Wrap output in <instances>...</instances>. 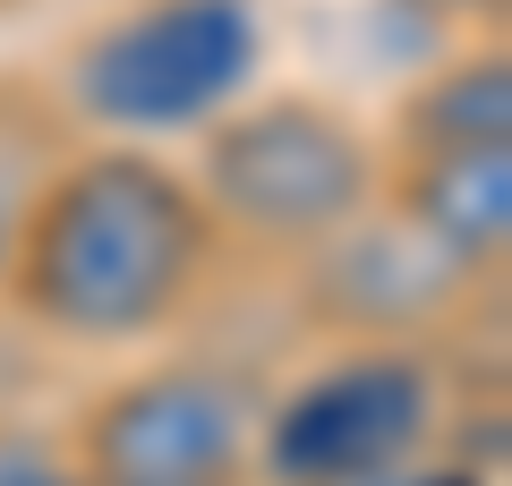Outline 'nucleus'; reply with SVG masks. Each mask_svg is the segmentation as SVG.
Masks as SVG:
<instances>
[{
  "instance_id": "nucleus-1",
  "label": "nucleus",
  "mask_w": 512,
  "mask_h": 486,
  "mask_svg": "<svg viewBox=\"0 0 512 486\" xmlns=\"http://www.w3.org/2000/svg\"><path fill=\"white\" fill-rule=\"evenodd\" d=\"M214 222L180 162L154 145H77L52 154L9 248V307L77 350H137L188 316L214 273Z\"/></svg>"
},
{
  "instance_id": "nucleus-2",
  "label": "nucleus",
  "mask_w": 512,
  "mask_h": 486,
  "mask_svg": "<svg viewBox=\"0 0 512 486\" xmlns=\"http://www.w3.org/2000/svg\"><path fill=\"white\" fill-rule=\"evenodd\" d=\"M188 188L214 231L308 256L384 197V145L325 94H239L197 128Z\"/></svg>"
},
{
  "instance_id": "nucleus-3",
  "label": "nucleus",
  "mask_w": 512,
  "mask_h": 486,
  "mask_svg": "<svg viewBox=\"0 0 512 486\" xmlns=\"http://www.w3.org/2000/svg\"><path fill=\"white\" fill-rule=\"evenodd\" d=\"M256 69H265L256 0H128L69 43L60 111L120 145L197 137L239 94H256Z\"/></svg>"
},
{
  "instance_id": "nucleus-4",
  "label": "nucleus",
  "mask_w": 512,
  "mask_h": 486,
  "mask_svg": "<svg viewBox=\"0 0 512 486\" xmlns=\"http://www.w3.org/2000/svg\"><path fill=\"white\" fill-rule=\"evenodd\" d=\"M444 427V376L427 342H350L256 410L248 469L265 486H359L427 461Z\"/></svg>"
},
{
  "instance_id": "nucleus-5",
  "label": "nucleus",
  "mask_w": 512,
  "mask_h": 486,
  "mask_svg": "<svg viewBox=\"0 0 512 486\" xmlns=\"http://www.w3.org/2000/svg\"><path fill=\"white\" fill-rule=\"evenodd\" d=\"M256 393L222 359H163L94 393L77 418V478L86 486H239L256 452Z\"/></svg>"
},
{
  "instance_id": "nucleus-6",
  "label": "nucleus",
  "mask_w": 512,
  "mask_h": 486,
  "mask_svg": "<svg viewBox=\"0 0 512 486\" xmlns=\"http://www.w3.org/2000/svg\"><path fill=\"white\" fill-rule=\"evenodd\" d=\"M470 290L478 273L453 265L427 231H410L384 197L350 231H333L325 248H308V273H299L308 316L342 342H427Z\"/></svg>"
},
{
  "instance_id": "nucleus-7",
  "label": "nucleus",
  "mask_w": 512,
  "mask_h": 486,
  "mask_svg": "<svg viewBox=\"0 0 512 486\" xmlns=\"http://www.w3.org/2000/svg\"><path fill=\"white\" fill-rule=\"evenodd\" d=\"M384 205L487 282V273H504V248H512V145L393 154L384 162Z\"/></svg>"
},
{
  "instance_id": "nucleus-8",
  "label": "nucleus",
  "mask_w": 512,
  "mask_h": 486,
  "mask_svg": "<svg viewBox=\"0 0 512 486\" xmlns=\"http://www.w3.org/2000/svg\"><path fill=\"white\" fill-rule=\"evenodd\" d=\"M453 145H512V60H504V43L453 52L393 111V154H453Z\"/></svg>"
},
{
  "instance_id": "nucleus-9",
  "label": "nucleus",
  "mask_w": 512,
  "mask_h": 486,
  "mask_svg": "<svg viewBox=\"0 0 512 486\" xmlns=\"http://www.w3.org/2000/svg\"><path fill=\"white\" fill-rule=\"evenodd\" d=\"M43 171H52V137H43V120L0 111V282H9V248H18V222H26V205H35Z\"/></svg>"
},
{
  "instance_id": "nucleus-10",
  "label": "nucleus",
  "mask_w": 512,
  "mask_h": 486,
  "mask_svg": "<svg viewBox=\"0 0 512 486\" xmlns=\"http://www.w3.org/2000/svg\"><path fill=\"white\" fill-rule=\"evenodd\" d=\"M359 486H478V478H461V469H436V461H402V469H384V478H359Z\"/></svg>"
},
{
  "instance_id": "nucleus-11",
  "label": "nucleus",
  "mask_w": 512,
  "mask_h": 486,
  "mask_svg": "<svg viewBox=\"0 0 512 486\" xmlns=\"http://www.w3.org/2000/svg\"><path fill=\"white\" fill-rule=\"evenodd\" d=\"M402 9H436V18H504V0H402Z\"/></svg>"
}]
</instances>
